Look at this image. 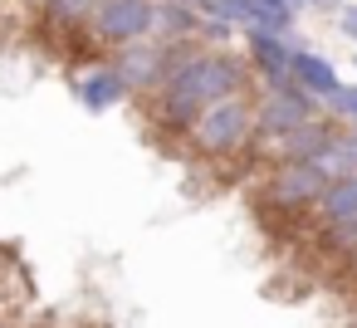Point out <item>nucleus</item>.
<instances>
[{"label": "nucleus", "instance_id": "obj_1", "mask_svg": "<svg viewBox=\"0 0 357 328\" xmlns=\"http://www.w3.org/2000/svg\"><path fill=\"white\" fill-rule=\"evenodd\" d=\"M245 84H250V74H245V64H240L235 54L201 50L196 59H186V64L167 79V89L157 94V113H162L167 128H181V133H186L206 108H215V103H225V98H240Z\"/></svg>", "mask_w": 357, "mask_h": 328}, {"label": "nucleus", "instance_id": "obj_2", "mask_svg": "<svg viewBox=\"0 0 357 328\" xmlns=\"http://www.w3.org/2000/svg\"><path fill=\"white\" fill-rule=\"evenodd\" d=\"M201 50L196 45H162V40H142V45H128V50H118L108 64H113V74H118V84L128 89V94H162L167 89V79L186 64V59H196Z\"/></svg>", "mask_w": 357, "mask_h": 328}, {"label": "nucleus", "instance_id": "obj_3", "mask_svg": "<svg viewBox=\"0 0 357 328\" xmlns=\"http://www.w3.org/2000/svg\"><path fill=\"white\" fill-rule=\"evenodd\" d=\"M255 133H259V128H255V108H250L245 98H225V103L206 108V113L186 128L191 147L206 152V157H235Z\"/></svg>", "mask_w": 357, "mask_h": 328}, {"label": "nucleus", "instance_id": "obj_4", "mask_svg": "<svg viewBox=\"0 0 357 328\" xmlns=\"http://www.w3.org/2000/svg\"><path fill=\"white\" fill-rule=\"evenodd\" d=\"M93 35L113 50L157 40V6L152 0H103L98 15H93Z\"/></svg>", "mask_w": 357, "mask_h": 328}, {"label": "nucleus", "instance_id": "obj_5", "mask_svg": "<svg viewBox=\"0 0 357 328\" xmlns=\"http://www.w3.org/2000/svg\"><path fill=\"white\" fill-rule=\"evenodd\" d=\"M328 186H333V172L323 162H289V167H274L264 196L279 211H303V206H318Z\"/></svg>", "mask_w": 357, "mask_h": 328}, {"label": "nucleus", "instance_id": "obj_6", "mask_svg": "<svg viewBox=\"0 0 357 328\" xmlns=\"http://www.w3.org/2000/svg\"><path fill=\"white\" fill-rule=\"evenodd\" d=\"M318 216H323L328 225H337V230L357 225V177H352V181H333V186L323 191V201H318Z\"/></svg>", "mask_w": 357, "mask_h": 328}, {"label": "nucleus", "instance_id": "obj_7", "mask_svg": "<svg viewBox=\"0 0 357 328\" xmlns=\"http://www.w3.org/2000/svg\"><path fill=\"white\" fill-rule=\"evenodd\" d=\"M74 89H79V98H84L89 108H108V103H118V98L128 94V89L118 84L113 64H98V69H93V74H84V79H79Z\"/></svg>", "mask_w": 357, "mask_h": 328}, {"label": "nucleus", "instance_id": "obj_8", "mask_svg": "<svg viewBox=\"0 0 357 328\" xmlns=\"http://www.w3.org/2000/svg\"><path fill=\"white\" fill-rule=\"evenodd\" d=\"M98 6H103V0H50V25L54 30H84V25H93V15H98Z\"/></svg>", "mask_w": 357, "mask_h": 328}, {"label": "nucleus", "instance_id": "obj_9", "mask_svg": "<svg viewBox=\"0 0 357 328\" xmlns=\"http://www.w3.org/2000/svg\"><path fill=\"white\" fill-rule=\"evenodd\" d=\"M20 6H30V10H50V0H20Z\"/></svg>", "mask_w": 357, "mask_h": 328}, {"label": "nucleus", "instance_id": "obj_10", "mask_svg": "<svg viewBox=\"0 0 357 328\" xmlns=\"http://www.w3.org/2000/svg\"><path fill=\"white\" fill-rule=\"evenodd\" d=\"M172 6H196V0H172Z\"/></svg>", "mask_w": 357, "mask_h": 328}]
</instances>
